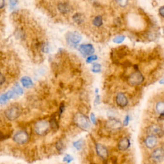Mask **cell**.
I'll return each instance as SVG.
<instances>
[{
  "label": "cell",
  "mask_w": 164,
  "mask_h": 164,
  "mask_svg": "<svg viewBox=\"0 0 164 164\" xmlns=\"http://www.w3.org/2000/svg\"><path fill=\"white\" fill-rule=\"evenodd\" d=\"M75 123L83 130H87L90 126L89 119L81 113L76 114L74 117Z\"/></svg>",
  "instance_id": "obj_1"
},
{
  "label": "cell",
  "mask_w": 164,
  "mask_h": 164,
  "mask_svg": "<svg viewBox=\"0 0 164 164\" xmlns=\"http://www.w3.org/2000/svg\"><path fill=\"white\" fill-rule=\"evenodd\" d=\"M50 123L46 120H40L38 121L35 126V133L40 136L46 135L50 129Z\"/></svg>",
  "instance_id": "obj_2"
},
{
  "label": "cell",
  "mask_w": 164,
  "mask_h": 164,
  "mask_svg": "<svg viewBox=\"0 0 164 164\" xmlns=\"http://www.w3.org/2000/svg\"><path fill=\"white\" fill-rule=\"evenodd\" d=\"M144 78L142 74L138 71H136L129 76L128 82L132 86H136L141 84L144 82Z\"/></svg>",
  "instance_id": "obj_3"
},
{
  "label": "cell",
  "mask_w": 164,
  "mask_h": 164,
  "mask_svg": "<svg viewBox=\"0 0 164 164\" xmlns=\"http://www.w3.org/2000/svg\"><path fill=\"white\" fill-rule=\"evenodd\" d=\"M147 132L149 135H153L157 138H160L164 135V130L161 126L158 124H152L148 128Z\"/></svg>",
  "instance_id": "obj_4"
},
{
  "label": "cell",
  "mask_w": 164,
  "mask_h": 164,
  "mask_svg": "<svg viewBox=\"0 0 164 164\" xmlns=\"http://www.w3.org/2000/svg\"><path fill=\"white\" fill-rule=\"evenodd\" d=\"M5 114L6 117L9 120L13 121L18 118L21 115V111L17 106H12L9 107L8 109L5 111Z\"/></svg>",
  "instance_id": "obj_5"
},
{
  "label": "cell",
  "mask_w": 164,
  "mask_h": 164,
  "mask_svg": "<svg viewBox=\"0 0 164 164\" xmlns=\"http://www.w3.org/2000/svg\"><path fill=\"white\" fill-rule=\"evenodd\" d=\"M105 126L110 131H117L122 128L121 122L116 118H110L106 121Z\"/></svg>",
  "instance_id": "obj_6"
},
{
  "label": "cell",
  "mask_w": 164,
  "mask_h": 164,
  "mask_svg": "<svg viewBox=\"0 0 164 164\" xmlns=\"http://www.w3.org/2000/svg\"><path fill=\"white\" fill-rule=\"evenodd\" d=\"M82 39V37L79 33L75 31V32H69L66 34V40L69 44H78L80 43Z\"/></svg>",
  "instance_id": "obj_7"
},
{
  "label": "cell",
  "mask_w": 164,
  "mask_h": 164,
  "mask_svg": "<svg viewBox=\"0 0 164 164\" xmlns=\"http://www.w3.org/2000/svg\"><path fill=\"white\" fill-rule=\"evenodd\" d=\"M29 139V136L25 131H19L17 132L13 137V141L19 144H25Z\"/></svg>",
  "instance_id": "obj_8"
},
{
  "label": "cell",
  "mask_w": 164,
  "mask_h": 164,
  "mask_svg": "<svg viewBox=\"0 0 164 164\" xmlns=\"http://www.w3.org/2000/svg\"><path fill=\"white\" fill-rule=\"evenodd\" d=\"M79 51L83 56H90L94 53V48L92 44H82L79 47Z\"/></svg>",
  "instance_id": "obj_9"
},
{
  "label": "cell",
  "mask_w": 164,
  "mask_h": 164,
  "mask_svg": "<svg viewBox=\"0 0 164 164\" xmlns=\"http://www.w3.org/2000/svg\"><path fill=\"white\" fill-rule=\"evenodd\" d=\"M164 158V148H160L155 149L151 155V158L155 162H160Z\"/></svg>",
  "instance_id": "obj_10"
},
{
  "label": "cell",
  "mask_w": 164,
  "mask_h": 164,
  "mask_svg": "<svg viewBox=\"0 0 164 164\" xmlns=\"http://www.w3.org/2000/svg\"><path fill=\"white\" fill-rule=\"evenodd\" d=\"M96 150L97 155H98L100 158H102L103 160H105L108 158L109 156V153H108V150L102 144H99L97 143L96 145Z\"/></svg>",
  "instance_id": "obj_11"
},
{
  "label": "cell",
  "mask_w": 164,
  "mask_h": 164,
  "mask_svg": "<svg viewBox=\"0 0 164 164\" xmlns=\"http://www.w3.org/2000/svg\"><path fill=\"white\" fill-rule=\"evenodd\" d=\"M128 99L123 92H119L116 96V103L120 107H125L128 104Z\"/></svg>",
  "instance_id": "obj_12"
},
{
  "label": "cell",
  "mask_w": 164,
  "mask_h": 164,
  "mask_svg": "<svg viewBox=\"0 0 164 164\" xmlns=\"http://www.w3.org/2000/svg\"><path fill=\"white\" fill-rule=\"evenodd\" d=\"M157 137L153 135H149L148 137L145 139V145L146 147L149 149L154 148L157 144Z\"/></svg>",
  "instance_id": "obj_13"
},
{
  "label": "cell",
  "mask_w": 164,
  "mask_h": 164,
  "mask_svg": "<svg viewBox=\"0 0 164 164\" xmlns=\"http://www.w3.org/2000/svg\"><path fill=\"white\" fill-rule=\"evenodd\" d=\"M130 146V142L127 138H123L119 141L118 144V148L121 151H126Z\"/></svg>",
  "instance_id": "obj_14"
},
{
  "label": "cell",
  "mask_w": 164,
  "mask_h": 164,
  "mask_svg": "<svg viewBox=\"0 0 164 164\" xmlns=\"http://www.w3.org/2000/svg\"><path fill=\"white\" fill-rule=\"evenodd\" d=\"M58 9L61 13H67L71 10V7L69 5L66 3H60L58 5Z\"/></svg>",
  "instance_id": "obj_15"
},
{
  "label": "cell",
  "mask_w": 164,
  "mask_h": 164,
  "mask_svg": "<svg viewBox=\"0 0 164 164\" xmlns=\"http://www.w3.org/2000/svg\"><path fill=\"white\" fill-rule=\"evenodd\" d=\"M21 82L23 84V85L26 87V88H30L31 86L33 85V82L31 79L28 76H24L23 77L21 80Z\"/></svg>",
  "instance_id": "obj_16"
},
{
  "label": "cell",
  "mask_w": 164,
  "mask_h": 164,
  "mask_svg": "<svg viewBox=\"0 0 164 164\" xmlns=\"http://www.w3.org/2000/svg\"><path fill=\"white\" fill-rule=\"evenodd\" d=\"M155 109L157 112L161 115V117H164V102H159L157 103Z\"/></svg>",
  "instance_id": "obj_17"
},
{
  "label": "cell",
  "mask_w": 164,
  "mask_h": 164,
  "mask_svg": "<svg viewBox=\"0 0 164 164\" xmlns=\"http://www.w3.org/2000/svg\"><path fill=\"white\" fill-rule=\"evenodd\" d=\"M73 19H74V21L76 23L80 24L84 21V17H83L82 13H76V14L73 16Z\"/></svg>",
  "instance_id": "obj_18"
},
{
  "label": "cell",
  "mask_w": 164,
  "mask_h": 164,
  "mask_svg": "<svg viewBox=\"0 0 164 164\" xmlns=\"http://www.w3.org/2000/svg\"><path fill=\"white\" fill-rule=\"evenodd\" d=\"M93 24L97 27H99L103 24V19L102 17L100 16H96L93 20Z\"/></svg>",
  "instance_id": "obj_19"
},
{
  "label": "cell",
  "mask_w": 164,
  "mask_h": 164,
  "mask_svg": "<svg viewBox=\"0 0 164 164\" xmlns=\"http://www.w3.org/2000/svg\"><path fill=\"white\" fill-rule=\"evenodd\" d=\"M12 90L16 92V94H17V96H21L23 94V89L21 87V86L19 84H16L14 86H13Z\"/></svg>",
  "instance_id": "obj_20"
},
{
  "label": "cell",
  "mask_w": 164,
  "mask_h": 164,
  "mask_svg": "<svg viewBox=\"0 0 164 164\" xmlns=\"http://www.w3.org/2000/svg\"><path fill=\"white\" fill-rule=\"evenodd\" d=\"M84 145H85V142L83 140H79V141L75 142L74 143H73V146H74V147L78 150L82 149L83 148Z\"/></svg>",
  "instance_id": "obj_21"
},
{
  "label": "cell",
  "mask_w": 164,
  "mask_h": 164,
  "mask_svg": "<svg viewBox=\"0 0 164 164\" xmlns=\"http://www.w3.org/2000/svg\"><path fill=\"white\" fill-rule=\"evenodd\" d=\"M101 69H102V66H101L100 64H97V63H94L92 65L91 70L93 72L97 73L101 71Z\"/></svg>",
  "instance_id": "obj_22"
},
{
  "label": "cell",
  "mask_w": 164,
  "mask_h": 164,
  "mask_svg": "<svg viewBox=\"0 0 164 164\" xmlns=\"http://www.w3.org/2000/svg\"><path fill=\"white\" fill-rule=\"evenodd\" d=\"M125 39V37L123 35H119L117 36L116 37H115L114 39H113L114 43H117V44H121L123 43V42L124 40Z\"/></svg>",
  "instance_id": "obj_23"
},
{
  "label": "cell",
  "mask_w": 164,
  "mask_h": 164,
  "mask_svg": "<svg viewBox=\"0 0 164 164\" xmlns=\"http://www.w3.org/2000/svg\"><path fill=\"white\" fill-rule=\"evenodd\" d=\"M116 1L121 7H125L128 4V0H116Z\"/></svg>",
  "instance_id": "obj_24"
},
{
  "label": "cell",
  "mask_w": 164,
  "mask_h": 164,
  "mask_svg": "<svg viewBox=\"0 0 164 164\" xmlns=\"http://www.w3.org/2000/svg\"><path fill=\"white\" fill-rule=\"evenodd\" d=\"M97 59V55H90V56H89L88 57H87L86 62H87V63L89 64V63H91L93 61L96 60Z\"/></svg>",
  "instance_id": "obj_25"
},
{
  "label": "cell",
  "mask_w": 164,
  "mask_h": 164,
  "mask_svg": "<svg viewBox=\"0 0 164 164\" xmlns=\"http://www.w3.org/2000/svg\"><path fill=\"white\" fill-rule=\"evenodd\" d=\"M7 101L9 100L7 99V97H6L5 94H2V95L0 96V104H4L7 102Z\"/></svg>",
  "instance_id": "obj_26"
},
{
  "label": "cell",
  "mask_w": 164,
  "mask_h": 164,
  "mask_svg": "<svg viewBox=\"0 0 164 164\" xmlns=\"http://www.w3.org/2000/svg\"><path fill=\"white\" fill-rule=\"evenodd\" d=\"M57 148L59 151H62L64 149V144L61 141H59L57 144Z\"/></svg>",
  "instance_id": "obj_27"
},
{
  "label": "cell",
  "mask_w": 164,
  "mask_h": 164,
  "mask_svg": "<svg viewBox=\"0 0 164 164\" xmlns=\"http://www.w3.org/2000/svg\"><path fill=\"white\" fill-rule=\"evenodd\" d=\"M50 125L53 129H57L58 124H57V121H56L55 119H53L51 121Z\"/></svg>",
  "instance_id": "obj_28"
},
{
  "label": "cell",
  "mask_w": 164,
  "mask_h": 164,
  "mask_svg": "<svg viewBox=\"0 0 164 164\" xmlns=\"http://www.w3.org/2000/svg\"><path fill=\"white\" fill-rule=\"evenodd\" d=\"M72 160H73V158L71 156L67 155H65V156L64 158V162H65L67 163H70Z\"/></svg>",
  "instance_id": "obj_29"
},
{
  "label": "cell",
  "mask_w": 164,
  "mask_h": 164,
  "mask_svg": "<svg viewBox=\"0 0 164 164\" xmlns=\"http://www.w3.org/2000/svg\"><path fill=\"white\" fill-rule=\"evenodd\" d=\"M100 103V96L98 95V94H96V96L94 100V105H97Z\"/></svg>",
  "instance_id": "obj_30"
},
{
  "label": "cell",
  "mask_w": 164,
  "mask_h": 164,
  "mask_svg": "<svg viewBox=\"0 0 164 164\" xmlns=\"http://www.w3.org/2000/svg\"><path fill=\"white\" fill-rule=\"evenodd\" d=\"M129 121H130V116H126L125 117V119H124V120L123 125L125 126H128V124H129Z\"/></svg>",
  "instance_id": "obj_31"
},
{
  "label": "cell",
  "mask_w": 164,
  "mask_h": 164,
  "mask_svg": "<svg viewBox=\"0 0 164 164\" xmlns=\"http://www.w3.org/2000/svg\"><path fill=\"white\" fill-rule=\"evenodd\" d=\"M5 82V78L1 73H0V85H3Z\"/></svg>",
  "instance_id": "obj_32"
},
{
  "label": "cell",
  "mask_w": 164,
  "mask_h": 164,
  "mask_svg": "<svg viewBox=\"0 0 164 164\" xmlns=\"http://www.w3.org/2000/svg\"><path fill=\"white\" fill-rule=\"evenodd\" d=\"M90 119H91L92 123L94 124H96V117H95V115H94L93 113L91 114L90 115Z\"/></svg>",
  "instance_id": "obj_33"
},
{
  "label": "cell",
  "mask_w": 164,
  "mask_h": 164,
  "mask_svg": "<svg viewBox=\"0 0 164 164\" xmlns=\"http://www.w3.org/2000/svg\"><path fill=\"white\" fill-rule=\"evenodd\" d=\"M159 12H160V14L163 17H164V6H162V7L160 9Z\"/></svg>",
  "instance_id": "obj_34"
},
{
  "label": "cell",
  "mask_w": 164,
  "mask_h": 164,
  "mask_svg": "<svg viewBox=\"0 0 164 164\" xmlns=\"http://www.w3.org/2000/svg\"><path fill=\"white\" fill-rule=\"evenodd\" d=\"M5 0H0V9H3L5 6Z\"/></svg>",
  "instance_id": "obj_35"
},
{
  "label": "cell",
  "mask_w": 164,
  "mask_h": 164,
  "mask_svg": "<svg viewBox=\"0 0 164 164\" xmlns=\"http://www.w3.org/2000/svg\"><path fill=\"white\" fill-rule=\"evenodd\" d=\"M64 110V104H62L60 108V115H61L62 114Z\"/></svg>",
  "instance_id": "obj_36"
},
{
  "label": "cell",
  "mask_w": 164,
  "mask_h": 164,
  "mask_svg": "<svg viewBox=\"0 0 164 164\" xmlns=\"http://www.w3.org/2000/svg\"><path fill=\"white\" fill-rule=\"evenodd\" d=\"M10 4H11L12 5H15L16 4V0H10Z\"/></svg>",
  "instance_id": "obj_37"
},
{
  "label": "cell",
  "mask_w": 164,
  "mask_h": 164,
  "mask_svg": "<svg viewBox=\"0 0 164 164\" xmlns=\"http://www.w3.org/2000/svg\"><path fill=\"white\" fill-rule=\"evenodd\" d=\"M159 83H160V84H164V78H162V80H160Z\"/></svg>",
  "instance_id": "obj_38"
},
{
  "label": "cell",
  "mask_w": 164,
  "mask_h": 164,
  "mask_svg": "<svg viewBox=\"0 0 164 164\" xmlns=\"http://www.w3.org/2000/svg\"><path fill=\"white\" fill-rule=\"evenodd\" d=\"M163 33H164V29H163Z\"/></svg>",
  "instance_id": "obj_39"
}]
</instances>
